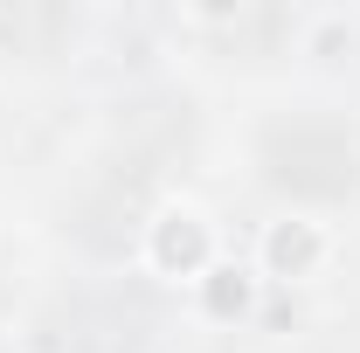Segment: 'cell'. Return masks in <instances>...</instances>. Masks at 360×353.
Listing matches in <instances>:
<instances>
[{"label":"cell","mask_w":360,"mask_h":353,"mask_svg":"<svg viewBox=\"0 0 360 353\" xmlns=\"http://www.w3.org/2000/svg\"><path fill=\"white\" fill-rule=\"evenodd\" d=\"M312 257H319V236L305 229V222H298V229H277V236H270V264H277V270H284V264L298 270V264H312Z\"/></svg>","instance_id":"6da1fadb"}]
</instances>
